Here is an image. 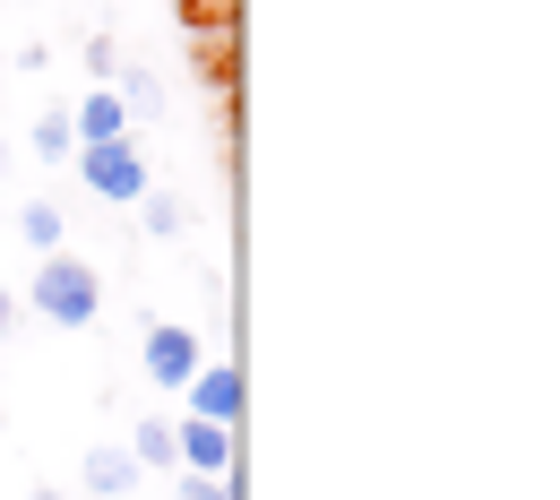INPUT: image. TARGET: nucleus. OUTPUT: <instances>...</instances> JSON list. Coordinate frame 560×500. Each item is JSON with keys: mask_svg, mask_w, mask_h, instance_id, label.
<instances>
[{"mask_svg": "<svg viewBox=\"0 0 560 500\" xmlns=\"http://www.w3.org/2000/svg\"><path fill=\"white\" fill-rule=\"evenodd\" d=\"M26 302L44 311V328H95V319H104V277H95L86 259H70V251H52V259H35Z\"/></svg>", "mask_w": 560, "mask_h": 500, "instance_id": "nucleus-1", "label": "nucleus"}, {"mask_svg": "<svg viewBox=\"0 0 560 500\" xmlns=\"http://www.w3.org/2000/svg\"><path fill=\"white\" fill-rule=\"evenodd\" d=\"M70 164H78V182H86V190H95L104 208H139L147 190H155V173H147L139 139H104V147H78Z\"/></svg>", "mask_w": 560, "mask_h": 500, "instance_id": "nucleus-2", "label": "nucleus"}, {"mask_svg": "<svg viewBox=\"0 0 560 500\" xmlns=\"http://www.w3.org/2000/svg\"><path fill=\"white\" fill-rule=\"evenodd\" d=\"M139 362H147V380H155L164 397H182V388H190V371L208 362V346H199L190 328H173V319H155V328H147V346H139Z\"/></svg>", "mask_w": 560, "mask_h": 500, "instance_id": "nucleus-3", "label": "nucleus"}, {"mask_svg": "<svg viewBox=\"0 0 560 500\" xmlns=\"http://www.w3.org/2000/svg\"><path fill=\"white\" fill-rule=\"evenodd\" d=\"M139 475H147V466L121 449V440H95V449L78 457V484H86L95 500H130V492H139Z\"/></svg>", "mask_w": 560, "mask_h": 500, "instance_id": "nucleus-4", "label": "nucleus"}, {"mask_svg": "<svg viewBox=\"0 0 560 500\" xmlns=\"http://www.w3.org/2000/svg\"><path fill=\"white\" fill-rule=\"evenodd\" d=\"M173 449H182V475H233V423H173Z\"/></svg>", "mask_w": 560, "mask_h": 500, "instance_id": "nucleus-5", "label": "nucleus"}, {"mask_svg": "<svg viewBox=\"0 0 560 500\" xmlns=\"http://www.w3.org/2000/svg\"><path fill=\"white\" fill-rule=\"evenodd\" d=\"M182 397H190L199 423H233V415H242V371H233V362H199Z\"/></svg>", "mask_w": 560, "mask_h": 500, "instance_id": "nucleus-6", "label": "nucleus"}, {"mask_svg": "<svg viewBox=\"0 0 560 500\" xmlns=\"http://www.w3.org/2000/svg\"><path fill=\"white\" fill-rule=\"evenodd\" d=\"M70 130H78V147H104V139H130V104L113 95V86H86L70 104Z\"/></svg>", "mask_w": 560, "mask_h": 500, "instance_id": "nucleus-7", "label": "nucleus"}, {"mask_svg": "<svg viewBox=\"0 0 560 500\" xmlns=\"http://www.w3.org/2000/svg\"><path fill=\"white\" fill-rule=\"evenodd\" d=\"M9 233H18V242H26L35 259H52V251H61V233H70V216L52 208V199H26V208H18V224H9Z\"/></svg>", "mask_w": 560, "mask_h": 500, "instance_id": "nucleus-8", "label": "nucleus"}, {"mask_svg": "<svg viewBox=\"0 0 560 500\" xmlns=\"http://www.w3.org/2000/svg\"><path fill=\"white\" fill-rule=\"evenodd\" d=\"M26 155H44V164H70V155H78L70 104H44V121H35V139H26Z\"/></svg>", "mask_w": 560, "mask_h": 500, "instance_id": "nucleus-9", "label": "nucleus"}, {"mask_svg": "<svg viewBox=\"0 0 560 500\" xmlns=\"http://www.w3.org/2000/svg\"><path fill=\"white\" fill-rule=\"evenodd\" d=\"M121 449L139 457L147 475H155V466H182V449H173V423H155V415H147V423H130V440H121Z\"/></svg>", "mask_w": 560, "mask_h": 500, "instance_id": "nucleus-10", "label": "nucleus"}, {"mask_svg": "<svg viewBox=\"0 0 560 500\" xmlns=\"http://www.w3.org/2000/svg\"><path fill=\"white\" fill-rule=\"evenodd\" d=\"M182 9V26H199V35H233V18H242V0H173Z\"/></svg>", "mask_w": 560, "mask_h": 500, "instance_id": "nucleus-11", "label": "nucleus"}, {"mask_svg": "<svg viewBox=\"0 0 560 500\" xmlns=\"http://www.w3.org/2000/svg\"><path fill=\"white\" fill-rule=\"evenodd\" d=\"M139 216H147V233H155V242H173V233H182V199H173V190H147Z\"/></svg>", "mask_w": 560, "mask_h": 500, "instance_id": "nucleus-12", "label": "nucleus"}, {"mask_svg": "<svg viewBox=\"0 0 560 500\" xmlns=\"http://www.w3.org/2000/svg\"><path fill=\"white\" fill-rule=\"evenodd\" d=\"M113 95H121L130 113H155V104H164V86H155V70H121V86H113Z\"/></svg>", "mask_w": 560, "mask_h": 500, "instance_id": "nucleus-13", "label": "nucleus"}, {"mask_svg": "<svg viewBox=\"0 0 560 500\" xmlns=\"http://www.w3.org/2000/svg\"><path fill=\"white\" fill-rule=\"evenodd\" d=\"M113 70H121V53H113V35H86V78H95V86H113Z\"/></svg>", "mask_w": 560, "mask_h": 500, "instance_id": "nucleus-14", "label": "nucleus"}, {"mask_svg": "<svg viewBox=\"0 0 560 500\" xmlns=\"http://www.w3.org/2000/svg\"><path fill=\"white\" fill-rule=\"evenodd\" d=\"M182 500H242L233 475H182Z\"/></svg>", "mask_w": 560, "mask_h": 500, "instance_id": "nucleus-15", "label": "nucleus"}, {"mask_svg": "<svg viewBox=\"0 0 560 500\" xmlns=\"http://www.w3.org/2000/svg\"><path fill=\"white\" fill-rule=\"evenodd\" d=\"M9 319H18V286H0V337H9Z\"/></svg>", "mask_w": 560, "mask_h": 500, "instance_id": "nucleus-16", "label": "nucleus"}, {"mask_svg": "<svg viewBox=\"0 0 560 500\" xmlns=\"http://www.w3.org/2000/svg\"><path fill=\"white\" fill-rule=\"evenodd\" d=\"M26 500H61V492H52V484H35V492H26Z\"/></svg>", "mask_w": 560, "mask_h": 500, "instance_id": "nucleus-17", "label": "nucleus"}, {"mask_svg": "<svg viewBox=\"0 0 560 500\" xmlns=\"http://www.w3.org/2000/svg\"><path fill=\"white\" fill-rule=\"evenodd\" d=\"M0 233H9V224H0Z\"/></svg>", "mask_w": 560, "mask_h": 500, "instance_id": "nucleus-18", "label": "nucleus"}]
</instances>
